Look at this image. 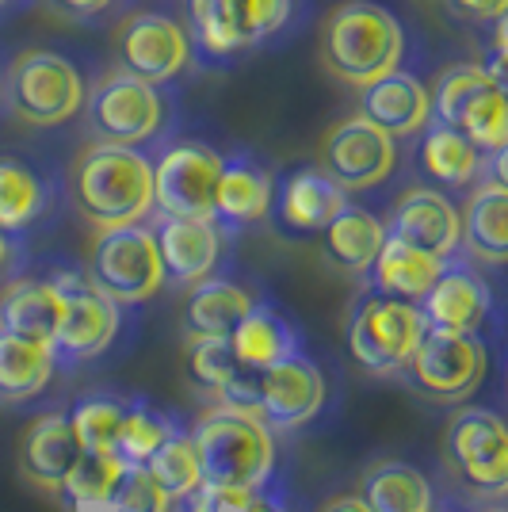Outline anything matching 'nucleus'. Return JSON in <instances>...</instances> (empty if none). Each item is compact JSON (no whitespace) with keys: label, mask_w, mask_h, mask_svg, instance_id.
Returning <instances> with one entry per match:
<instances>
[{"label":"nucleus","mask_w":508,"mask_h":512,"mask_svg":"<svg viewBox=\"0 0 508 512\" xmlns=\"http://www.w3.org/2000/svg\"><path fill=\"white\" fill-rule=\"evenodd\" d=\"M188 436L199 455L203 482L226 493V505H237L241 497L272 482L276 440H272V428L256 413L218 406L207 417H199Z\"/></svg>","instance_id":"obj_1"},{"label":"nucleus","mask_w":508,"mask_h":512,"mask_svg":"<svg viewBox=\"0 0 508 512\" xmlns=\"http://www.w3.org/2000/svg\"><path fill=\"white\" fill-rule=\"evenodd\" d=\"M73 203L96 230L134 226L153 214V157L130 146L96 142L73 165Z\"/></svg>","instance_id":"obj_2"},{"label":"nucleus","mask_w":508,"mask_h":512,"mask_svg":"<svg viewBox=\"0 0 508 512\" xmlns=\"http://www.w3.org/2000/svg\"><path fill=\"white\" fill-rule=\"evenodd\" d=\"M405 58V31L390 8L375 0H340L321 27V62L344 85L363 88L398 69Z\"/></svg>","instance_id":"obj_3"},{"label":"nucleus","mask_w":508,"mask_h":512,"mask_svg":"<svg viewBox=\"0 0 508 512\" xmlns=\"http://www.w3.org/2000/svg\"><path fill=\"white\" fill-rule=\"evenodd\" d=\"M428 119L463 130L482 153H505V81H497L486 65H451L440 73V81L428 88Z\"/></svg>","instance_id":"obj_4"},{"label":"nucleus","mask_w":508,"mask_h":512,"mask_svg":"<svg viewBox=\"0 0 508 512\" xmlns=\"http://www.w3.org/2000/svg\"><path fill=\"white\" fill-rule=\"evenodd\" d=\"M85 77L58 50H23L8 65V107L27 127H62L85 107Z\"/></svg>","instance_id":"obj_5"},{"label":"nucleus","mask_w":508,"mask_h":512,"mask_svg":"<svg viewBox=\"0 0 508 512\" xmlns=\"http://www.w3.org/2000/svg\"><path fill=\"white\" fill-rule=\"evenodd\" d=\"M81 111L96 142L130 146V150H146L169 123V100L161 96V85L138 81L123 69L88 88Z\"/></svg>","instance_id":"obj_6"},{"label":"nucleus","mask_w":508,"mask_h":512,"mask_svg":"<svg viewBox=\"0 0 508 512\" xmlns=\"http://www.w3.org/2000/svg\"><path fill=\"white\" fill-rule=\"evenodd\" d=\"M88 283L119 306L149 302L169 279L146 222L100 230L88 253Z\"/></svg>","instance_id":"obj_7"},{"label":"nucleus","mask_w":508,"mask_h":512,"mask_svg":"<svg viewBox=\"0 0 508 512\" xmlns=\"http://www.w3.org/2000/svg\"><path fill=\"white\" fill-rule=\"evenodd\" d=\"M298 0H188V39L207 58H233L287 31Z\"/></svg>","instance_id":"obj_8"},{"label":"nucleus","mask_w":508,"mask_h":512,"mask_svg":"<svg viewBox=\"0 0 508 512\" xmlns=\"http://www.w3.org/2000/svg\"><path fill=\"white\" fill-rule=\"evenodd\" d=\"M409 386L432 398V402H466L486 383L489 352L482 333H444V329H424L413 360L405 363Z\"/></svg>","instance_id":"obj_9"},{"label":"nucleus","mask_w":508,"mask_h":512,"mask_svg":"<svg viewBox=\"0 0 508 512\" xmlns=\"http://www.w3.org/2000/svg\"><path fill=\"white\" fill-rule=\"evenodd\" d=\"M424 329L428 325H424L417 302H402L371 291L348 321V352L360 367L375 371V375L405 371V363L413 360V352L421 344Z\"/></svg>","instance_id":"obj_10"},{"label":"nucleus","mask_w":508,"mask_h":512,"mask_svg":"<svg viewBox=\"0 0 508 512\" xmlns=\"http://www.w3.org/2000/svg\"><path fill=\"white\" fill-rule=\"evenodd\" d=\"M62 291V321L54 333V363L58 367H81V363L104 356L119 337V302L100 295L88 279L77 272L50 276Z\"/></svg>","instance_id":"obj_11"},{"label":"nucleus","mask_w":508,"mask_h":512,"mask_svg":"<svg viewBox=\"0 0 508 512\" xmlns=\"http://www.w3.org/2000/svg\"><path fill=\"white\" fill-rule=\"evenodd\" d=\"M447 467L474 493L501 497L508 486V428L493 409H459L444 436Z\"/></svg>","instance_id":"obj_12"},{"label":"nucleus","mask_w":508,"mask_h":512,"mask_svg":"<svg viewBox=\"0 0 508 512\" xmlns=\"http://www.w3.org/2000/svg\"><path fill=\"white\" fill-rule=\"evenodd\" d=\"M398 169V138L375 127L371 119L352 115L325 134L321 172L337 180L344 192H371Z\"/></svg>","instance_id":"obj_13"},{"label":"nucleus","mask_w":508,"mask_h":512,"mask_svg":"<svg viewBox=\"0 0 508 512\" xmlns=\"http://www.w3.org/2000/svg\"><path fill=\"white\" fill-rule=\"evenodd\" d=\"M115 58H119V69L130 77L149 81V85H169L191 65L195 46L172 16L134 12L115 31Z\"/></svg>","instance_id":"obj_14"},{"label":"nucleus","mask_w":508,"mask_h":512,"mask_svg":"<svg viewBox=\"0 0 508 512\" xmlns=\"http://www.w3.org/2000/svg\"><path fill=\"white\" fill-rule=\"evenodd\" d=\"M222 153L203 142L169 146L153 161V211L176 218H214V184Z\"/></svg>","instance_id":"obj_15"},{"label":"nucleus","mask_w":508,"mask_h":512,"mask_svg":"<svg viewBox=\"0 0 508 512\" xmlns=\"http://www.w3.org/2000/svg\"><path fill=\"white\" fill-rule=\"evenodd\" d=\"M421 318L428 329L444 333H482L486 321L493 318V291L489 283L466 260L447 256L440 276L417 302Z\"/></svg>","instance_id":"obj_16"},{"label":"nucleus","mask_w":508,"mask_h":512,"mask_svg":"<svg viewBox=\"0 0 508 512\" xmlns=\"http://www.w3.org/2000/svg\"><path fill=\"white\" fill-rule=\"evenodd\" d=\"M260 421L268 428H298L325 406V379L306 352L256 371Z\"/></svg>","instance_id":"obj_17"},{"label":"nucleus","mask_w":508,"mask_h":512,"mask_svg":"<svg viewBox=\"0 0 508 512\" xmlns=\"http://www.w3.org/2000/svg\"><path fill=\"white\" fill-rule=\"evenodd\" d=\"M382 226L390 237L440 260L459 253V207L440 188H405Z\"/></svg>","instance_id":"obj_18"},{"label":"nucleus","mask_w":508,"mask_h":512,"mask_svg":"<svg viewBox=\"0 0 508 512\" xmlns=\"http://www.w3.org/2000/svg\"><path fill=\"white\" fill-rule=\"evenodd\" d=\"M153 241L161 253L165 279L176 287H195L199 279H207L222 253V230L214 218H176L161 214L153 226Z\"/></svg>","instance_id":"obj_19"},{"label":"nucleus","mask_w":508,"mask_h":512,"mask_svg":"<svg viewBox=\"0 0 508 512\" xmlns=\"http://www.w3.org/2000/svg\"><path fill=\"white\" fill-rule=\"evenodd\" d=\"M344 203H348V192L321 169H291L276 180L268 214H276V222L287 234L310 237L321 234Z\"/></svg>","instance_id":"obj_20"},{"label":"nucleus","mask_w":508,"mask_h":512,"mask_svg":"<svg viewBox=\"0 0 508 512\" xmlns=\"http://www.w3.org/2000/svg\"><path fill=\"white\" fill-rule=\"evenodd\" d=\"M272 172L249 153L222 157L218 184H214V222L218 230H245L264 222L272 211Z\"/></svg>","instance_id":"obj_21"},{"label":"nucleus","mask_w":508,"mask_h":512,"mask_svg":"<svg viewBox=\"0 0 508 512\" xmlns=\"http://www.w3.org/2000/svg\"><path fill=\"white\" fill-rule=\"evenodd\" d=\"M493 172L482 176L478 192L466 199L459 214V245L470 249V256L486 264H505L508 256V188H505V153H493Z\"/></svg>","instance_id":"obj_22"},{"label":"nucleus","mask_w":508,"mask_h":512,"mask_svg":"<svg viewBox=\"0 0 508 512\" xmlns=\"http://www.w3.org/2000/svg\"><path fill=\"white\" fill-rule=\"evenodd\" d=\"M230 348L233 360L249 371H264L287 356L306 352L298 321L272 299H253L249 314L237 321V329L230 333Z\"/></svg>","instance_id":"obj_23"},{"label":"nucleus","mask_w":508,"mask_h":512,"mask_svg":"<svg viewBox=\"0 0 508 512\" xmlns=\"http://www.w3.org/2000/svg\"><path fill=\"white\" fill-rule=\"evenodd\" d=\"M360 115L394 138H409L428 123V88L398 65L360 88Z\"/></svg>","instance_id":"obj_24"},{"label":"nucleus","mask_w":508,"mask_h":512,"mask_svg":"<svg viewBox=\"0 0 508 512\" xmlns=\"http://www.w3.org/2000/svg\"><path fill=\"white\" fill-rule=\"evenodd\" d=\"M81 455V440L73 432L69 413H46L27 428L20 448V470L27 482H35L46 493H62L69 467Z\"/></svg>","instance_id":"obj_25"},{"label":"nucleus","mask_w":508,"mask_h":512,"mask_svg":"<svg viewBox=\"0 0 508 512\" xmlns=\"http://www.w3.org/2000/svg\"><path fill=\"white\" fill-rule=\"evenodd\" d=\"M54 203V188L20 153H0V230L23 234L43 222Z\"/></svg>","instance_id":"obj_26"},{"label":"nucleus","mask_w":508,"mask_h":512,"mask_svg":"<svg viewBox=\"0 0 508 512\" xmlns=\"http://www.w3.org/2000/svg\"><path fill=\"white\" fill-rule=\"evenodd\" d=\"M417 134H421V169L436 184H444V188H466V184L482 180L489 172V157L493 153L478 150L463 130L428 119Z\"/></svg>","instance_id":"obj_27"},{"label":"nucleus","mask_w":508,"mask_h":512,"mask_svg":"<svg viewBox=\"0 0 508 512\" xmlns=\"http://www.w3.org/2000/svg\"><path fill=\"white\" fill-rule=\"evenodd\" d=\"M444 260L432 253H424L417 245H405L398 237L386 234L382 249L375 253L371 268L363 276L371 279V291L390 295V299L402 302H421V295L432 287V279L440 276Z\"/></svg>","instance_id":"obj_28"},{"label":"nucleus","mask_w":508,"mask_h":512,"mask_svg":"<svg viewBox=\"0 0 508 512\" xmlns=\"http://www.w3.org/2000/svg\"><path fill=\"white\" fill-rule=\"evenodd\" d=\"M62 321V291L54 279H20L0 295V333L27 341H54Z\"/></svg>","instance_id":"obj_29"},{"label":"nucleus","mask_w":508,"mask_h":512,"mask_svg":"<svg viewBox=\"0 0 508 512\" xmlns=\"http://www.w3.org/2000/svg\"><path fill=\"white\" fill-rule=\"evenodd\" d=\"M253 295L233 279L207 276L195 283V291L184 302V337H226L237 329V321L249 314Z\"/></svg>","instance_id":"obj_30"},{"label":"nucleus","mask_w":508,"mask_h":512,"mask_svg":"<svg viewBox=\"0 0 508 512\" xmlns=\"http://www.w3.org/2000/svg\"><path fill=\"white\" fill-rule=\"evenodd\" d=\"M321 234H325V256L337 264L340 272L363 276L371 268L375 253L382 249V241H386V226H382L379 214H371L367 207L348 199Z\"/></svg>","instance_id":"obj_31"},{"label":"nucleus","mask_w":508,"mask_h":512,"mask_svg":"<svg viewBox=\"0 0 508 512\" xmlns=\"http://www.w3.org/2000/svg\"><path fill=\"white\" fill-rule=\"evenodd\" d=\"M54 371H58V363H54V348L46 341L0 333V402L35 398L50 383Z\"/></svg>","instance_id":"obj_32"},{"label":"nucleus","mask_w":508,"mask_h":512,"mask_svg":"<svg viewBox=\"0 0 508 512\" xmlns=\"http://www.w3.org/2000/svg\"><path fill=\"white\" fill-rule=\"evenodd\" d=\"M360 497L371 512H432V486L417 467L386 459L363 474Z\"/></svg>","instance_id":"obj_33"},{"label":"nucleus","mask_w":508,"mask_h":512,"mask_svg":"<svg viewBox=\"0 0 508 512\" xmlns=\"http://www.w3.org/2000/svg\"><path fill=\"white\" fill-rule=\"evenodd\" d=\"M176 417L165 413V409L149 406L146 398H127V417H123V428H119V440H115V455L138 467L146 463L153 451L161 448L169 436H176Z\"/></svg>","instance_id":"obj_34"},{"label":"nucleus","mask_w":508,"mask_h":512,"mask_svg":"<svg viewBox=\"0 0 508 512\" xmlns=\"http://www.w3.org/2000/svg\"><path fill=\"white\" fill-rule=\"evenodd\" d=\"M123 459L115 451H88L81 448L77 463L69 467L62 482V497L73 509H88V505H104V497L123 474Z\"/></svg>","instance_id":"obj_35"},{"label":"nucleus","mask_w":508,"mask_h":512,"mask_svg":"<svg viewBox=\"0 0 508 512\" xmlns=\"http://www.w3.org/2000/svg\"><path fill=\"white\" fill-rule=\"evenodd\" d=\"M142 467L149 470V478L165 490L169 501H180V497H188L199 482H203V474H199V455H195V444H191V436L184 432H176L169 436L161 448L149 455Z\"/></svg>","instance_id":"obj_36"},{"label":"nucleus","mask_w":508,"mask_h":512,"mask_svg":"<svg viewBox=\"0 0 508 512\" xmlns=\"http://www.w3.org/2000/svg\"><path fill=\"white\" fill-rule=\"evenodd\" d=\"M123 417H127V398H115V394H88L69 409L73 432L88 451H115Z\"/></svg>","instance_id":"obj_37"},{"label":"nucleus","mask_w":508,"mask_h":512,"mask_svg":"<svg viewBox=\"0 0 508 512\" xmlns=\"http://www.w3.org/2000/svg\"><path fill=\"white\" fill-rule=\"evenodd\" d=\"M241 363L233 360L226 337H188L184 341V375L195 390L218 394V386L230 379Z\"/></svg>","instance_id":"obj_38"},{"label":"nucleus","mask_w":508,"mask_h":512,"mask_svg":"<svg viewBox=\"0 0 508 512\" xmlns=\"http://www.w3.org/2000/svg\"><path fill=\"white\" fill-rule=\"evenodd\" d=\"M104 512H172V501L149 478V470L142 463L138 467L127 463L123 474H119V482L104 497Z\"/></svg>","instance_id":"obj_39"},{"label":"nucleus","mask_w":508,"mask_h":512,"mask_svg":"<svg viewBox=\"0 0 508 512\" xmlns=\"http://www.w3.org/2000/svg\"><path fill=\"white\" fill-rule=\"evenodd\" d=\"M58 16H65V20H100L107 8L115 4V0H46Z\"/></svg>","instance_id":"obj_40"},{"label":"nucleus","mask_w":508,"mask_h":512,"mask_svg":"<svg viewBox=\"0 0 508 512\" xmlns=\"http://www.w3.org/2000/svg\"><path fill=\"white\" fill-rule=\"evenodd\" d=\"M451 4H455V12H463L470 20H497L508 8V0H451Z\"/></svg>","instance_id":"obj_41"},{"label":"nucleus","mask_w":508,"mask_h":512,"mask_svg":"<svg viewBox=\"0 0 508 512\" xmlns=\"http://www.w3.org/2000/svg\"><path fill=\"white\" fill-rule=\"evenodd\" d=\"M233 509H241V512H287L283 509V501H276V497L268 493V486H264V490H253L249 497H241Z\"/></svg>","instance_id":"obj_42"},{"label":"nucleus","mask_w":508,"mask_h":512,"mask_svg":"<svg viewBox=\"0 0 508 512\" xmlns=\"http://www.w3.org/2000/svg\"><path fill=\"white\" fill-rule=\"evenodd\" d=\"M321 512H371V509H367V501H363V497H356V493H344V497H333V501H329Z\"/></svg>","instance_id":"obj_43"},{"label":"nucleus","mask_w":508,"mask_h":512,"mask_svg":"<svg viewBox=\"0 0 508 512\" xmlns=\"http://www.w3.org/2000/svg\"><path fill=\"white\" fill-rule=\"evenodd\" d=\"M8 256H12V234H4V230H0V268L8 264Z\"/></svg>","instance_id":"obj_44"},{"label":"nucleus","mask_w":508,"mask_h":512,"mask_svg":"<svg viewBox=\"0 0 508 512\" xmlns=\"http://www.w3.org/2000/svg\"><path fill=\"white\" fill-rule=\"evenodd\" d=\"M4 4H8V0H0V8H4Z\"/></svg>","instance_id":"obj_45"},{"label":"nucleus","mask_w":508,"mask_h":512,"mask_svg":"<svg viewBox=\"0 0 508 512\" xmlns=\"http://www.w3.org/2000/svg\"><path fill=\"white\" fill-rule=\"evenodd\" d=\"M493 512H501V509H493Z\"/></svg>","instance_id":"obj_46"}]
</instances>
